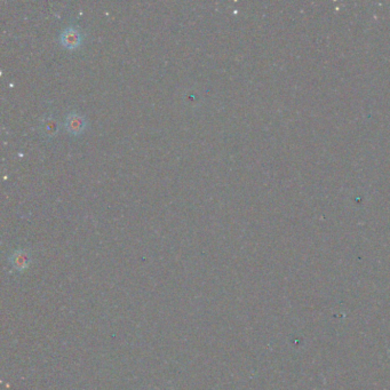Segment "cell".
I'll return each instance as SVG.
<instances>
[{
	"instance_id": "3",
	"label": "cell",
	"mask_w": 390,
	"mask_h": 390,
	"mask_svg": "<svg viewBox=\"0 0 390 390\" xmlns=\"http://www.w3.org/2000/svg\"><path fill=\"white\" fill-rule=\"evenodd\" d=\"M40 129L42 132V134L47 136V138H54V136L58 133L60 125H58V121L55 117L47 116L41 120Z\"/></svg>"
},
{
	"instance_id": "4",
	"label": "cell",
	"mask_w": 390,
	"mask_h": 390,
	"mask_svg": "<svg viewBox=\"0 0 390 390\" xmlns=\"http://www.w3.org/2000/svg\"><path fill=\"white\" fill-rule=\"evenodd\" d=\"M28 260H29L28 253L23 252V251L16 252L15 254H14V256H13V262H14V265L17 266V267L26 266L27 263H28Z\"/></svg>"
},
{
	"instance_id": "2",
	"label": "cell",
	"mask_w": 390,
	"mask_h": 390,
	"mask_svg": "<svg viewBox=\"0 0 390 390\" xmlns=\"http://www.w3.org/2000/svg\"><path fill=\"white\" fill-rule=\"evenodd\" d=\"M85 117L78 112H70L66 118V128L72 135H79L86 129Z\"/></svg>"
},
{
	"instance_id": "1",
	"label": "cell",
	"mask_w": 390,
	"mask_h": 390,
	"mask_svg": "<svg viewBox=\"0 0 390 390\" xmlns=\"http://www.w3.org/2000/svg\"><path fill=\"white\" fill-rule=\"evenodd\" d=\"M82 36L78 28L68 27L63 29L60 35V41L68 50H74L81 44Z\"/></svg>"
}]
</instances>
